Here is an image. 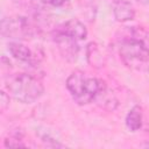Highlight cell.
Returning <instances> with one entry per match:
<instances>
[{
    "instance_id": "cell-1",
    "label": "cell",
    "mask_w": 149,
    "mask_h": 149,
    "mask_svg": "<svg viewBox=\"0 0 149 149\" xmlns=\"http://www.w3.org/2000/svg\"><path fill=\"white\" fill-rule=\"evenodd\" d=\"M129 33V35L122 37L120 41V58L128 68L136 71H146L148 66L147 31L143 28L132 27Z\"/></svg>"
},
{
    "instance_id": "cell-2",
    "label": "cell",
    "mask_w": 149,
    "mask_h": 149,
    "mask_svg": "<svg viewBox=\"0 0 149 149\" xmlns=\"http://www.w3.org/2000/svg\"><path fill=\"white\" fill-rule=\"evenodd\" d=\"M104 84L102 80L91 77L83 71H73L65 83L72 99L78 105H87L92 102Z\"/></svg>"
},
{
    "instance_id": "cell-3",
    "label": "cell",
    "mask_w": 149,
    "mask_h": 149,
    "mask_svg": "<svg viewBox=\"0 0 149 149\" xmlns=\"http://www.w3.org/2000/svg\"><path fill=\"white\" fill-rule=\"evenodd\" d=\"M7 90L19 102L33 104L42 97L44 86L37 77L29 73H19L8 80Z\"/></svg>"
},
{
    "instance_id": "cell-4",
    "label": "cell",
    "mask_w": 149,
    "mask_h": 149,
    "mask_svg": "<svg viewBox=\"0 0 149 149\" xmlns=\"http://www.w3.org/2000/svg\"><path fill=\"white\" fill-rule=\"evenodd\" d=\"M54 31L63 34L68 37H71L78 42L83 41L87 37V29H86L85 24L77 19H71V20H68V21L61 23L59 26H57L55 28Z\"/></svg>"
},
{
    "instance_id": "cell-5",
    "label": "cell",
    "mask_w": 149,
    "mask_h": 149,
    "mask_svg": "<svg viewBox=\"0 0 149 149\" xmlns=\"http://www.w3.org/2000/svg\"><path fill=\"white\" fill-rule=\"evenodd\" d=\"M52 38H54L55 43L57 44L61 54L66 59H70V61L76 59V57L78 55V51H79L78 41H76L71 37H68L63 34L56 33V31L52 33Z\"/></svg>"
},
{
    "instance_id": "cell-6",
    "label": "cell",
    "mask_w": 149,
    "mask_h": 149,
    "mask_svg": "<svg viewBox=\"0 0 149 149\" xmlns=\"http://www.w3.org/2000/svg\"><path fill=\"white\" fill-rule=\"evenodd\" d=\"M112 12L118 22H128L135 19V8L128 0H114Z\"/></svg>"
},
{
    "instance_id": "cell-7",
    "label": "cell",
    "mask_w": 149,
    "mask_h": 149,
    "mask_svg": "<svg viewBox=\"0 0 149 149\" xmlns=\"http://www.w3.org/2000/svg\"><path fill=\"white\" fill-rule=\"evenodd\" d=\"M8 50L10 52V55L20 62H24V63H34L35 62L34 52L26 44L21 43L20 41H12L10 43H8Z\"/></svg>"
},
{
    "instance_id": "cell-8",
    "label": "cell",
    "mask_w": 149,
    "mask_h": 149,
    "mask_svg": "<svg viewBox=\"0 0 149 149\" xmlns=\"http://www.w3.org/2000/svg\"><path fill=\"white\" fill-rule=\"evenodd\" d=\"M126 126L130 132H137L143 123V109L140 105H135L129 109L126 115Z\"/></svg>"
},
{
    "instance_id": "cell-9",
    "label": "cell",
    "mask_w": 149,
    "mask_h": 149,
    "mask_svg": "<svg viewBox=\"0 0 149 149\" xmlns=\"http://www.w3.org/2000/svg\"><path fill=\"white\" fill-rule=\"evenodd\" d=\"M93 101H97L102 108L108 109V111H114L118 106V99L115 98L113 93L108 91L106 84H104L102 87L99 90Z\"/></svg>"
},
{
    "instance_id": "cell-10",
    "label": "cell",
    "mask_w": 149,
    "mask_h": 149,
    "mask_svg": "<svg viewBox=\"0 0 149 149\" xmlns=\"http://www.w3.org/2000/svg\"><path fill=\"white\" fill-rule=\"evenodd\" d=\"M22 141L23 140L19 134H14L5 140V146L6 147H26V144Z\"/></svg>"
},
{
    "instance_id": "cell-11",
    "label": "cell",
    "mask_w": 149,
    "mask_h": 149,
    "mask_svg": "<svg viewBox=\"0 0 149 149\" xmlns=\"http://www.w3.org/2000/svg\"><path fill=\"white\" fill-rule=\"evenodd\" d=\"M43 5L51 6V7H62L69 2V0H40Z\"/></svg>"
},
{
    "instance_id": "cell-12",
    "label": "cell",
    "mask_w": 149,
    "mask_h": 149,
    "mask_svg": "<svg viewBox=\"0 0 149 149\" xmlns=\"http://www.w3.org/2000/svg\"><path fill=\"white\" fill-rule=\"evenodd\" d=\"M6 15L0 13V38H3V28H5V21H6Z\"/></svg>"
},
{
    "instance_id": "cell-13",
    "label": "cell",
    "mask_w": 149,
    "mask_h": 149,
    "mask_svg": "<svg viewBox=\"0 0 149 149\" xmlns=\"http://www.w3.org/2000/svg\"><path fill=\"white\" fill-rule=\"evenodd\" d=\"M140 3H142V5H147L148 3V0H137Z\"/></svg>"
}]
</instances>
